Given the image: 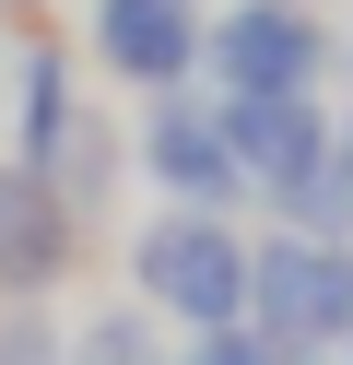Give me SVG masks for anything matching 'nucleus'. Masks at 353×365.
<instances>
[{
	"instance_id": "1",
	"label": "nucleus",
	"mask_w": 353,
	"mask_h": 365,
	"mask_svg": "<svg viewBox=\"0 0 353 365\" xmlns=\"http://www.w3.org/2000/svg\"><path fill=\"white\" fill-rule=\"evenodd\" d=\"M130 283L165 330H224L247 318V236L235 212H153L130 236Z\"/></svg>"
},
{
	"instance_id": "2",
	"label": "nucleus",
	"mask_w": 353,
	"mask_h": 365,
	"mask_svg": "<svg viewBox=\"0 0 353 365\" xmlns=\"http://www.w3.org/2000/svg\"><path fill=\"white\" fill-rule=\"evenodd\" d=\"M247 318L295 365H329L353 341V247H329V236H247Z\"/></svg>"
},
{
	"instance_id": "3",
	"label": "nucleus",
	"mask_w": 353,
	"mask_h": 365,
	"mask_svg": "<svg viewBox=\"0 0 353 365\" xmlns=\"http://www.w3.org/2000/svg\"><path fill=\"white\" fill-rule=\"evenodd\" d=\"M200 71H212V95H318L329 83L318 0H235V12H212Z\"/></svg>"
},
{
	"instance_id": "4",
	"label": "nucleus",
	"mask_w": 353,
	"mask_h": 365,
	"mask_svg": "<svg viewBox=\"0 0 353 365\" xmlns=\"http://www.w3.org/2000/svg\"><path fill=\"white\" fill-rule=\"evenodd\" d=\"M212 118H224V142H235L247 200H295L306 177L329 165V106L318 95H212Z\"/></svg>"
},
{
	"instance_id": "5",
	"label": "nucleus",
	"mask_w": 353,
	"mask_h": 365,
	"mask_svg": "<svg viewBox=\"0 0 353 365\" xmlns=\"http://www.w3.org/2000/svg\"><path fill=\"white\" fill-rule=\"evenodd\" d=\"M141 177H153L177 212H235V200H247L235 142H224V118H212L200 95H153V118H141Z\"/></svg>"
},
{
	"instance_id": "6",
	"label": "nucleus",
	"mask_w": 353,
	"mask_h": 365,
	"mask_svg": "<svg viewBox=\"0 0 353 365\" xmlns=\"http://www.w3.org/2000/svg\"><path fill=\"white\" fill-rule=\"evenodd\" d=\"M200 36H212L200 0H94V59L118 83H141V95H188Z\"/></svg>"
},
{
	"instance_id": "7",
	"label": "nucleus",
	"mask_w": 353,
	"mask_h": 365,
	"mask_svg": "<svg viewBox=\"0 0 353 365\" xmlns=\"http://www.w3.org/2000/svg\"><path fill=\"white\" fill-rule=\"evenodd\" d=\"M71 247H83V212H71L59 189H47V177H24L12 153H0V294H47L71 271Z\"/></svg>"
},
{
	"instance_id": "8",
	"label": "nucleus",
	"mask_w": 353,
	"mask_h": 365,
	"mask_svg": "<svg viewBox=\"0 0 353 365\" xmlns=\"http://www.w3.org/2000/svg\"><path fill=\"white\" fill-rule=\"evenodd\" d=\"M12 165L24 177H59V153H71V130H83V95H71V48H24V83H12Z\"/></svg>"
},
{
	"instance_id": "9",
	"label": "nucleus",
	"mask_w": 353,
	"mask_h": 365,
	"mask_svg": "<svg viewBox=\"0 0 353 365\" xmlns=\"http://www.w3.org/2000/svg\"><path fill=\"white\" fill-rule=\"evenodd\" d=\"M71 365H165V318H153V307L83 318V330H71Z\"/></svg>"
},
{
	"instance_id": "10",
	"label": "nucleus",
	"mask_w": 353,
	"mask_h": 365,
	"mask_svg": "<svg viewBox=\"0 0 353 365\" xmlns=\"http://www.w3.org/2000/svg\"><path fill=\"white\" fill-rule=\"evenodd\" d=\"M177 365H295V354H282L259 318H224V330H188V341H177Z\"/></svg>"
},
{
	"instance_id": "11",
	"label": "nucleus",
	"mask_w": 353,
	"mask_h": 365,
	"mask_svg": "<svg viewBox=\"0 0 353 365\" xmlns=\"http://www.w3.org/2000/svg\"><path fill=\"white\" fill-rule=\"evenodd\" d=\"M329 177L353 189V106H329Z\"/></svg>"
},
{
	"instance_id": "12",
	"label": "nucleus",
	"mask_w": 353,
	"mask_h": 365,
	"mask_svg": "<svg viewBox=\"0 0 353 365\" xmlns=\"http://www.w3.org/2000/svg\"><path fill=\"white\" fill-rule=\"evenodd\" d=\"M342 365H353V341H342Z\"/></svg>"
}]
</instances>
